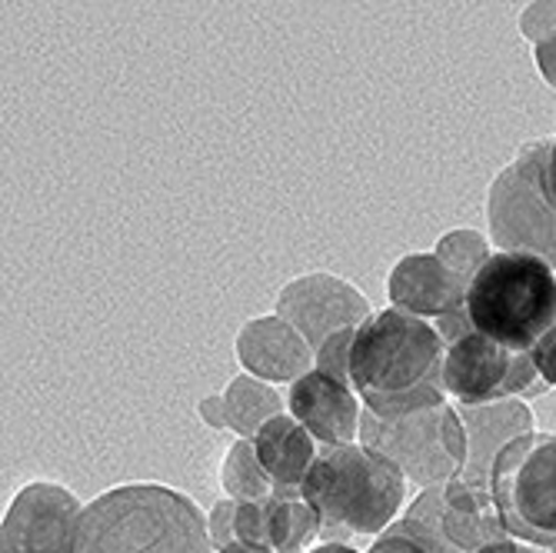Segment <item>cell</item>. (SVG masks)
<instances>
[{"label":"cell","instance_id":"obj_1","mask_svg":"<svg viewBox=\"0 0 556 553\" xmlns=\"http://www.w3.org/2000/svg\"><path fill=\"white\" fill-rule=\"evenodd\" d=\"M446 340L437 324L387 307L370 314L350 347V384L377 417H403L443 404Z\"/></svg>","mask_w":556,"mask_h":553},{"label":"cell","instance_id":"obj_2","mask_svg":"<svg viewBox=\"0 0 556 553\" xmlns=\"http://www.w3.org/2000/svg\"><path fill=\"white\" fill-rule=\"evenodd\" d=\"M74 553H217L207 517L164 483H124L93 497Z\"/></svg>","mask_w":556,"mask_h":553},{"label":"cell","instance_id":"obj_3","mask_svg":"<svg viewBox=\"0 0 556 553\" xmlns=\"http://www.w3.org/2000/svg\"><path fill=\"white\" fill-rule=\"evenodd\" d=\"M300 490L320 514V537L340 543L350 533H383L400 517L407 477L393 461L357 440L320 447Z\"/></svg>","mask_w":556,"mask_h":553},{"label":"cell","instance_id":"obj_4","mask_svg":"<svg viewBox=\"0 0 556 553\" xmlns=\"http://www.w3.org/2000/svg\"><path fill=\"white\" fill-rule=\"evenodd\" d=\"M464 314L470 330L507 350H533L556 324V274L533 254L496 250L467 284Z\"/></svg>","mask_w":556,"mask_h":553},{"label":"cell","instance_id":"obj_5","mask_svg":"<svg viewBox=\"0 0 556 553\" xmlns=\"http://www.w3.org/2000/svg\"><path fill=\"white\" fill-rule=\"evenodd\" d=\"M357 440L393 461L403 477L420 487H440L460 477L470 454L467 427L450 400L403 417H377L364 407Z\"/></svg>","mask_w":556,"mask_h":553},{"label":"cell","instance_id":"obj_6","mask_svg":"<svg viewBox=\"0 0 556 553\" xmlns=\"http://www.w3.org/2000/svg\"><path fill=\"white\" fill-rule=\"evenodd\" d=\"M493 507L510 537L556 550V433L530 430L496 454Z\"/></svg>","mask_w":556,"mask_h":553},{"label":"cell","instance_id":"obj_7","mask_svg":"<svg viewBox=\"0 0 556 553\" xmlns=\"http://www.w3.org/2000/svg\"><path fill=\"white\" fill-rule=\"evenodd\" d=\"M553 137L520 147L486 193L490 243L507 254H533L556 271V211L543 197V164Z\"/></svg>","mask_w":556,"mask_h":553},{"label":"cell","instance_id":"obj_8","mask_svg":"<svg viewBox=\"0 0 556 553\" xmlns=\"http://www.w3.org/2000/svg\"><path fill=\"white\" fill-rule=\"evenodd\" d=\"M543 390L530 350H507L503 343L467 330L446 343L443 390L457 407H483L496 400H514Z\"/></svg>","mask_w":556,"mask_h":553},{"label":"cell","instance_id":"obj_9","mask_svg":"<svg viewBox=\"0 0 556 553\" xmlns=\"http://www.w3.org/2000/svg\"><path fill=\"white\" fill-rule=\"evenodd\" d=\"M84 511L64 483H24L0 524V553H74Z\"/></svg>","mask_w":556,"mask_h":553},{"label":"cell","instance_id":"obj_10","mask_svg":"<svg viewBox=\"0 0 556 553\" xmlns=\"http://www.w3.org/2000/svg\"><path fill=\"white\" fill-rule=\"evenodd\" d=\"M274 314L293 324L314 350H320L333 334L346 327H361L374 311L370 300L350 280L317 271L283 284Z\"/></svg>","mask_w":556,"mask_h":553},{"label":"cell","instance_id":"obj_11","mask_svg":"<svg viewBox=\"0 0 556 553\" xmlns=\"http://www.w3.org/2000/svg\"><path fill=\"white\" fill-rule=\"evenodd\" d=\"M387 293H390V307L437 324L446 343L470 330L467 314H464L467 280H460L450 267H443L437 254L400 257L387 277Z\"/></svg>","mask_w":556,"mask_h":553},{"label":"cell","instance_id":"obj_12","mask_svg":"<svg viewBox=\"0 0 556 553\" xmlns=\"http://www.w3.org/2000/svg\"><path fill=\"white\" fill-rule=\"evenodd\" d=\"M287 414H293L307 427L320 447H340V443H353V437H361L364 400L350 384L314 367L311 374H303L300 380L290 384Z\"/></svg>","mask_w":556,"mask_h":553},{"label":"cell","instance_id":"obj_13","mask_svg":"<svg viewBox=\"0 0 556 553\" xmlns=\"http://www.w3.org/2000/svg\"><path fill=\"white\" fill-rule=\"evenodd\" d=\"M237 361L250 377L267 384H293L317 367V350L283 317H254L237 334Z\"/></svg>","mask_w":556,"mask_h":553},{"label":"cell","instance_id":"obj_14","mask_svg":"<svg viewBox=\"0 0 556 553\" xmlns=\"http://www.w3.org/2000/svg\"><path fill=\"white\" fill-rule=\"evenodd\" d=\"M457 411H460V420H464L467 440H470L467 467L460 477L473 487H490L496 454L510 440L533 430V411L520 397L496 400V404H483V407H457Z\"/></svg>","mask_w":556,"mask_h":553},{"label":"cell","instance_id":"obj_15","mask_svg":"<svg viewBox=\"0 0 556 553\" xmlns=\"http://www.w3.org/2000/svg\"><path fill=\"white\" fill-rule=\"evenodd\" d=\"M440 527L450 553H477L493 540L510 537L500 524L490 487H473L464 477H453L443 483Z\"/></svg>","mask_w":556,"mask_h":553},{"label":"cell","instance_id":"obj_16","mask_svg":"<svg viewBox=\"0 0 556 553\" xmlns=\"http://www.w3.org/2000/svg\"><path fill=\"white\" fill-rule=\"evenodd\" d=\"M254 447H257V457H261L264 470L270 474V480L277 487H303V480H307V474L320 454L317 437L293 414H277L274 420H267L257 430Z\"/></svg>","mask_w":556,"mask_h":553},{"label":"cell","instance_id":"obj_17","mask_svg":"<svg viewBox=\"0 0 556 553\" xmlns=\"http://www.w3.org/2000/svg\"><path fill=\"white\" fill-rule=\"evenodd\" d=\"M264 514L267 546L274 553H307L320 537V514L300 487H274V493L264 497Z\"/></svg>","mask_w":556,"mask_h":553},{"label":"cell","instance_id":"obj_18","mask_svg":"<svg viewBox=\"0 0 556 553\" xmlns=\"http://www.w3.org/2000/svg\"><path fill=\"white\" fill-rule=\"evenodd\" d=\"M224 411H227V430L254 440L267 420H274L277 414H287V397H280L274 384L261 377L240 374L224 390Z\"/></svg>","mask_w":556,"mask_h":553},{"label":"cell","instance_id":"obj_19","mask_svg":"<svg viewBox=\"0 0 556 553\" xmlns=\"http://www.w3.org/2000/svg\"><path fill=\"white\" fill-rule=\"evenodd\" d=\"M220 483L230 500H264L277 487L257 457L254 440L247 437H237L233 447L227 450V457L220 464Z\"/></svg>","mask_w":556,"mask_h":553},{"label":"cell","instance_id":"obj_20","mask_svg":"<svg viewBox=\"0 0 556 553\" xmlns=\"http://www.w3.org/2000/svg\"><path fill=\"white\" fill-rule=\"evenodd\" d=\"M433 254L443 267H450L460 280H473V274L490 261V237H483L480 230L460 227L440 237V243L433 247Z\"/></svg>","mask_w":556,"mask_h":553},{"label":"cell","instance_id":"obj_21","mask_svg":"<svg viewBox=\"0 0 556 553\" xmlns=\"http://www.w3.org/2000/svg\"><path fill=\"white\" fill-rule=\"evenodd\" d=\"M440 514H443V483L424 487V493L407 507V514L396 517V524L407 530L420 546H427L430 553H450V546L443 540Z\"/></svg>","mask_w":556,"mask_h":553},{"label":"cell","instance_id":"obj_22","mask_svg":"<svg viewBox=\"0 0 556 553\" xmlns=\"http://www.w3.org/2000/svg\"><path fill=\"white\" fill-rule=\"evenodd\" d=\"M353 334H357V327H346L340 334H333L320 350H317V370L350 384V347H353ZM353 387V384H350Z\"/></svg>","mask_w":556,"mask_h":553},{"label":"cell","instance_id":"obj_23","mask_svg":"<svg viewBox=\"0 0 556 553\" xmlns=\"http://www.w3.org/2000/svg\"><path fill=\"white\" fill-rule=\"evenodd\" d=\"M520 30L533 43H540L546 34L556 30V0H540V4H527L520 14Z\"/></svg>","mask_w":556,"mask_h":553},{"label":"cell","instance_id":"obj_24","mask_svg":"<svg viewBox=\"0 0 556 553\" xmlns=\"http://www.w3.org/2000/svg\"><path fill=\"white\" fill-rule=\"evenodd\" d=\"M233 520H237V500H230V497L217 500L214 511H211V517H207L214 550H224L227 543H233V540H237V533H233Z\"/></svg>","mask_w":556,"mask_h":553},{"label":"cell","instance_id":"obj_25","mask_svg":"<svg viewBox=\"0 0 556 553\" xmlns=\"http://www.w3.org/2000/svg\"><path fill=\"white\" fill-rule=\"evenodd\" d=\"M530 357H533V367H536L540 380L546 387H556V324L533 343Z\"/></svg>","mask_w":556,"mask_h":553},{"label":"cell","instance_id":"obj_26","mask_svg":"<svg viewBox=\"0 0 556 553\" xmlns=\"http://www.w3.org/2000/svg\"><path fill=\"white\" fill-rule=\"evenodd\" d=\"M367 553H430L427 546H420L407 530H403L396 520L370 543V550Z\"/></svg>","mask_w":556,"mask_h":553},{"label":"cell","instance_id":"obj_27","mask_svg":"<svg viewBox=\"0 0 556 553\" xmlns=\"http://www.w3.org/2000/svg\"><path fill=\"white\" fill-rule=\"evenodd\" d=\"M536 50H533V58H536V67H540V74H543V80L549 84V87H556V30L553 34H546L540 43H533Z\"/></svg>","mask_w":556,"mask_h":553},{"label":"cell","instance_id":"obj_28","mask_svg":"<svg viewBox=\"0 0 556 553\" xmlns=\"http://www.w3.org/2000/svg\"><path fill=\"white\" fill-rule=\"evenodd\" d=\"M200 417H204V424H211V427H217V430H224L227 427V411H224V393H214V397H207V400H200Z\"/></svg>","mask_w":556,"mask_h":553},{"label":"cell","instance_id":"obj_29","mask_svg":"<svg viewBox=\"0 0 556 553\" xmlns=\"http://www.w3.org/2000/svg\"><path fill=\"white\" fill-rule=\"evenodd\" d=\"M477 553H543V546H533V543H523L517 537H503V540H493L486 546H480ZM549 553V550H546Z\"/></svg>","mask_w":556,"mask_h":553},{"label":"cell","instance_id":"obj_30","mask_svg":"<svg viewBox=\"0 0 556 553\" xmlns=\"http://www.w3.org/2000/svg\"><path fill=\"white\" fill-rule=\"evenodd\" d=\"M543 197H546V204L556 211V134H553L549 154H546V164H543Z\"/></svg>","mask_w":556,"mask_h":553},{"label":"cell","instance_id":"obj_31","mask_svg":"<svg viewBox=\"0 0 556 553\" xmlns=\"http://www.w3.org/2000/svg\"><path fill=\"white\" fill-rule=\"evenodd\" d=\"M217 553H274L270 546H257V543H243V540H233V543H227L224 550H217Z\"/></svg>","mask_w":556,"mask_h":553},{"label":"cell","instance_id":"obj_32","mask_svg":"<svg viewBox=\"0 0 556 553\" xmlns=\"http://www.w3.org/2000/svg\"><path fill=\"white\" fill-rule=\"evenodd\" d=\"M307 553H361V550H353V546H346V543H320V546H314V550H307Z\"/></svg>","mask_w":556,"mask_h":553},{"label":"cell","instance_id":"obj_33","mask_svg":"<svg viewBox=\"0 0 556 553\" xmlns=\"http://www.w3.org/2000/svg\"><path fill=\"white\" fill-rule=\"evenodd\" d=\"M549 553H556V550H549Z\"/></svg>","mask_w":556,"mask_h":553}]
</instances>
